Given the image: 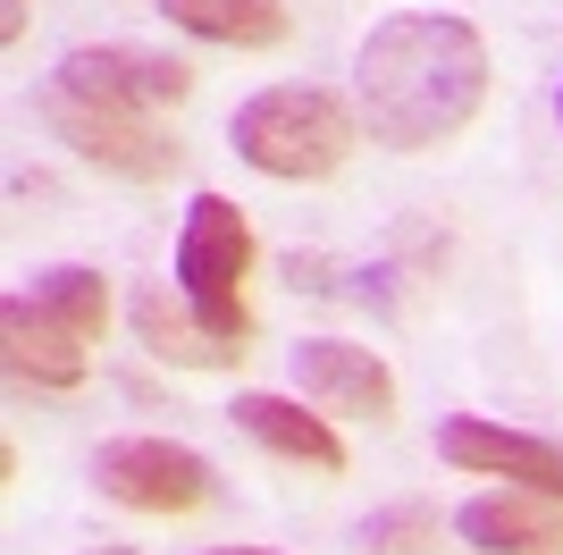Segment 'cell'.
<instances>
[{
  "mask_svg": "<svg viewBox=\"0 0 563 555\" xmlns=\"http://www.w3.org/2000/svg\"><path fill=\"white\" fill-rule=\"evenodd\" d=\"M488 101V43L446 9H404L353 51V110L387 152H438Z\"/></svg>",
  "mask_w": 563,
  "mask_h": 555,
  "instance_id": "1",
  "label": "cell"
},
{
  "mask_svg": "<svg viewBox=\"0 0 563 555\" xmlns=\"http://www.w3.org/2000/svg\"><path fill=\"white\" fill-rule=\"evenodd\" d=\"M454 531L479 555H563V505L530 497V488H488L454 513Z\"/></svg>",
  "mask_w": 563,
  "mask_h": 555,
  "instance_id": "11",
  "label": "cell"
},
{
  "mask_svg": "<svg viewBox=\"0 0 563 555\" xmlns=\"http://www.w3.org/2000/svg\"><path fill=\"white\" fill-rule=\"evenodd\" d=\"M235 161H253L261 177L278 185H311V177H336L362 143V110H345L329 85H269L253 92L228 127Z\"/></svg>",
  "mask_w": 563,
  "mask_h": 555,
  "instance_id": "2",
  "label": "cell"
},
{
  "mask_svg": "<svg viewBox=\"0 0 563 555\" xmlns=\"http://www.w3.org/2000/svg\"><path fill=\"white\" fill-rule=\"evenodd\" d=\"M51 85L152 118V110H177V101L194 92V68H186V59H168V51H143V43H76L68 59L51 68Z\"/></svg>",
  "mask_w": 563,
  "mask_h": 555,
  "instance_id": "6",
  "label": "cell"
},
{
  "mask_svg": "<svg viewBox=\"0 0 563 555\" xmlns=\"http://www.w3.org/2000/svg\"><path fill=\"white\" fill-rule=\"evenodd\" d=\"M211 555H269V547H211Z\"/></svg>",
  "mask_w": 563,
  "mask_h": 555,
  "instance_id": "17",
  "label": "cell"
},
{
  "mask_svg": "<svg viewBox=\"0 0 563 555\" xmlns=\"http://www.w3.org/2000/svg\"><path fill=\"white\" fill-rule=\"evenodd\" d=\"M228 421L261 446V455H278V463H303V471H345V438H336L320 413H303V404H286V395H269V388H244V395L228 404Z\"/></svg>",
  "mask_w": 563,
  "mask_h": 555,
  "instance_id": "12",
  "label": "cell"
},
{
  "mask_svg": "<svg viewBox=\"0 0 563 555\" xmlns=\"http://www.w3.org/2000/svg\"><path fill=\"white\" fill-rule=\"evenodd\" d=\"M0 337H9V370L34 379V388H85V370H93V346L59 312H43L34 295L0 303Z\"/></svg>",
  "mask_w": 563,
  "mask_h": 555,
  "instance_id": "10",
  "label": "cell"
},
{
  "mask_svg": "<svg viewBox=\"0 0 563 555\" xmlns=\"http://www.w3.org/2000/svg\"><path fill=\"white\" fill-rule=\"evenodd\" d=\"M34 303L59 312L85 346H101V328H110V278L85 270V261H51V270H34Z\"/></svg>",
  "mask_w": 563,
  "mask_h": 555,
  "instance_id": "14",
  "label": "cell"
},
{
  "mask_svg": "<svg viewBox=\"0 0 563 555\" xmlns=\"http://www.w3.org/2000/svg\"><path fill=\"white\" fill-rule=\"evenodd\" d=\"M438 547V513L429 505H396L362 522V555H429Z\"/></svg>",
  "mask_w": 563,
  "mask_h": 555,
  "instance_id": "15",
  "label": "cell"
},
{
  "mask_svg": "<svg viewBox=\"0 0 563 555\" xmlns=\"http://www.w3.org/2000/svg\"><path fill=\"white\" fill-rule=\"evenodd\" d=\"M93 488L126 513H194L211 497V463L177 438H110L93 455Z\"/></svg>",
  "mask_w": 563,
  "mask_h": 555,
  "instance_id": "5",
  "label": "cell"
},
{
  "mask_svg": "<svg viewBox=\"0 0 563 555\" xmlns=\"http://www.w3.org/2000/svg\"><path fill=\"white\" fill-rule=\"evenodd\" d=\"M168 25H186L202 43H228V51H278L286 43V0H161Z\"/></svg>",
  "mask_w": 563,
  "mask_h": 555,
  "instance_id": "13",
  "label": "cell"
},
{
  "mask_svg": "<svg viewBox=\"0 0 563 555\" xmlns=\"http://www.w3.org/2000/svg\"><path fill=\"white\" fill-rule=\"evenodd\" d=\"M25 34V0H0V43H18Z\"/></svg>",
  "mask_w": 563,
  "mask_h": 555,
  "instance_id": "16",
  "label": "cell"
},
{
  "mask_svg": "<svg viewBox=\"0 0 563 555\" xmlns=\"http://www.w3.org/2000/svg\"><path fill=\"white\" fill-rule=\"evenodd\" d=\"M555 118H563V85H555Z\"/></svg>",
  "mask_w": 563,
  "mask_h": 555,
  "instance_id": "18",
  "label": "cell"
},
{
  "mask_svg": "<svg viewBox=\"0 0 563 555\" xmlns=\"http://www.w3.org/2000/svg\"><path fill=\"white\" fill-rule=\"evenodd\" d=\"M253 219L228 203V194H194L186 236H177V295H194L219 328L253 337V312H244V278H253Z\"/></svg>",
  "mask_w": 563,
  "mask_h": 555,
  "instance_id": "4",
  "label": "cell"
},
{
  "mask_svg": "<svg viewBox=\"0 0 563 555\" xmlns=\"http://www.w3.org/2000/svg\"><path fill=\"white\" fill-rule=\"evenodd\" d=\"M295 388H303L320 413H345V421H387L396 413V370L378 362L371 346H345V337H303V346H295Z\"/></svg>",
  "mask_w": 563,
  "mask_h": 555,
  "instance_id": "8",
  "label": "cell"
},
{
  "mask_svg": "<svg viewBox=\"0 0 563 555\" xmlns=\"http://www.w3.org/2000/svg\"><path fill=\"white\" fill-rule=\"evenodd\" d=\"M438 455L454 471H479V480H505V488H530V497H555L563 505V446L555 438H530V429H505V421H446L438 429Z\"/></svg>",
  "mask_w": 563,
  "mask_h": 555,
  "instance_id": "7",
  "label": "cell"
},
{
  "mask_svg": "<svg viewBox=\"0 0 563 555\" xmlns=\"http://www.w3.org/2000/svg\"><path fill=\"white\" fill-rule=\"evenodd\" d=\"M34 110H43V127L68 143L76 161L110 168V177H126V185H161V177H177V161H186V152L168 143L161 118L85 101V92H68V85H43V92H34Z\"/></svg>",
  "mask_w": 563,
  "mask_h": 555,
  "instance_id": "3",
  "label": "cell"
},
{
  "mask_svg": "<svg viewBox=\"0 0 563 555\" xmlns=\"http://www.w3.org/2000/svg\"><path fill=\"white\" fill-rule=\"evenodd\" d=\"M135 337L152 362H177V370H235L253 353V337L219 328L194 295H168V286H143L135 295Z\"/></svg>",
  "mask_w": 563,
  "mask_h": 555,
  "instance_id": "9",
  "label": "cell"
}]
</instances>
